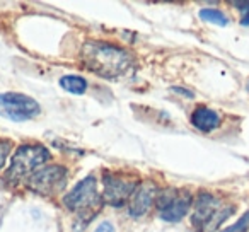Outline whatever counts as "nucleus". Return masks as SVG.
<instances>
[{"instance_id": "nucleus-18", "label": "nucleus", "mask_w": 249, "mask_h": 232, "mask_svg": "<svg viewBox=\"0 0 249 232\" xmlns=\"http://www.w3.org/2000/svg\"><path fill=\"white\" fill-rule=\"evenodd\" d=\"M248 90H249V80H248Z\"/></svg>"}, {"instance_id": "nucleus-14", "label": "nucleus", "mask_w": 249, "mask_h": 232, "mask_svg": "<svg viewBox=\"0 0 249 232\" xmlns=\"http://www.w3.org/2000/svg\"><path fill=\"white\" fill-rule=\"evenodd\" d=\"M11 150H12V143L9 142V140H0V169L4 167Z\"/></svg>"}, {"instance_id": "nucleus-12", "label": "nucleus", "mask_w": 249, "mask_h": 232, "mask_svg": "<svg viewBox=\"0 0 249 232\" xmlns=\"http://www.w3.org/2000/svg\"><path fill=\"white\" fill-rule=\"evenodd\" d=\"M200 18L203 19L205 22H212V24H217V26L229 24L227 16H225L222 11H218V9H201Z\"/></svg>"}, {"instance_id": "nucleus-6", "label": "nucleus", "mask_w": 249, "mask_h": 232, "mask_svg": "<svg viewBox=\"0 0 249 232\" xmlns=\"http://www.w3.org/2000/svg\"><path fill=\"white\" fill-rule=\"evenodd\" d=\"M191 201H193V198L186 190L167 188L164 191H159V195L156 198L159 217L166 222L183 220L184 215L190 212Z\"/></svg>"}, {"instance_id": "nucleus-11", "label": "nucleus", "mask_w": 249, "mask_h": 232, "mask_svg": "<svg viewBox=\"0 0 249 232\" xmlns=\"http://www.w3.org/2000/svg\"><path fill=\"white\" fill-rule=\"evenodd\" d=\"M60 87L70 94H84L87 90V80L80 75H63L60 79Z\"/></svg>"}, {"instance_id": "nucleus-1", "label": "nucleus", "mask_w": 249, "mask_h": 232, "mask_svg": "<svg viewBox=\"0 0 249 232\" xmlns=\"http://www.w3.org/2000/svg\"><path fill=\"white\" fill-rule=\"evenodd\" d=\"M80 56L87 70L107 80L126 75L135 63L133 55L128 50L107 41H97V39L84 43Z\"/></svg>"}, {"instance_id": "nucleus-4", "label": "nucleus", "mask_w": 249, "mask_h": 232, "mask_svg": "<svg viewBox=\"0 0 249 232\" xmlns=\"http://www.w3.org/2000/svg\"><path fill=\"white\" fill-rule=\"evenodd\" d=\"M48 159L50 152L46 147L38 145V143H24L12 156L11 167L7 169L5 178L12 183L24 179V178L31 176L35 171H38V167L43 166Z\"/></svg>"}, {"instance_id": "nucleus-9", "label": "nucleus", "mask_w": 249, "mask_h": 232, "mask_svg": "<svg viewBox=\"0 0 249 232\" xmlns=\"http://www.w3.org/2000/svg\"><path fill=\"white\" fill-rule=\"evenodd\" d=\"M159 195L157 184L152 181H143L137 184L135 191L128 200V212L132 217H143L147 212L156 203V198Z\"/></svg>"}, {"instance_id": "nucleus-15", "label": "nucleus", "mask_w": 249, "mask_h": 232, "mask_svg": "<svg viewBox=\"0 0 249 232\" xmlns=\"http://www.w3.org/2000/svg\"><path fill=\"white\" fill-rule=\"evenodd\" d=\"M234 5L241 12V24L249 26V2H235Z\"/></svg>"}, {"instance_id": "nucleus-3", "label": "nucleus", "mask_w": 249, "mask_h": 232, "mask_svg": "<svg viewBox=\"0 0 249 232\" xmlns=\"http://www.w3.org/2000/svg\"><path fill=\"white\" fill-rule=\"evenodd\" d=\"M232 214L234 207H224L222 200L217 196L201 191L195 200L193 225L200 232H215Z\"/></svg>"}, {"instance_id": "nucleus-17", "label": "nucleus", "mask_w": 249, "mask_h": 232, "mask_svg": "<svg viewBox=\"0 0 249 232\" xmlns=\"http://www.w3.org/2000/svg\"><path fill=\"white\" fill-rule=\"evenodd\" d=\"M174 90H176V92H179V94H183L186 89H179V87H174ZM186 96H188V97H193V94H191V92H186Z\"/></svg>"}, {"instance_id": "nucleus-7", "label": "nucleus", "mask_w": 249, "mask_h": 232, "mask_svg": "<svg viewBox=\"0 0 249 232\" xmlns=\"http://www.w3.org/2000/svg\"><path fill=\"white\" fill-rule=\"evenodd\" d=\"M67 184V169L58 164L46 166L43 169H38L29 176L28 186L35 193L43 196H53L58 191H62Z\"/></svg>"}, {"instance_id": "nucleus-13", "label": "nucleus", "mask_w": 249, "mask_h": 232, "mask_svg": "<svg viewBox=\"0 0 249 232\" xmlns=\"http://www.w3.org/2000/svg\"><path fill=\"white\" fill-rule=\"evenodd\" d=\"M248 231H249V210L246 212V214L242 215V217L239 218L234 225L224 229L222 232H248Z\"/></svg>"}, {"instance_id": "nucleus-5", "label": "nucleus", "mask_w": 249, "mask_h": 232, "mask_svg": "<svg viewBox=\"0 0 249 232\" xmlns=\"http://www.w3.org/2000/svg\"><path fill=\"white\" fill-rule=\"evenodd\" d=\"M41 113L38 101L21 92L0 94V116L12 122H28Z\"/></svg>"}, {"instance_id": "nucleus-16", "label": "nucleus", "mask_w": 249, "mask_h": 232, "mask_svg": "<svg viewBox=\"0 0 249 232\" xmlns=\"http://www.w3.org/2000/svg\"><path fill=\"white\" fill-rule=\"evenodd\" d=\"M94 232H114V227L109 224V222H103V224H101Z\"/></svg>"}, {"instance_id": "nucleus-8", "label": "nucleus", "mask_w": 249, "mask_h": 232, "mask_svg": "<svg viewBox=\"0 0 249 232\" xmlns=\"http://www.w3.org/2000/svg\"><path fill=\"white\" fill-rule=\"evenodd\" d=\"M137 188V181L121 174L106 173L103 178V201L113 207H123Z\"/></svg>"}, {"instance_id": "nucleus-10", "label": "nucleus", "mask_w": 249, "mask_h": 232, "mask_svg": "<svg viewBox=\"0 0 249 232\" xmlns=\"http://www.w3.org/2000/svg\"><path fill=\"white\" fill-rule=\"evenodd\" d=\"M191 125L203 133L213 132L220 125V116L207 106H200L191 113Z\"/></svg>"}, {"instance_id": "nucleus-2", "label": "nucleus", "mask_w": 249, "mask_h": 232, "mask_svg": "<svg viewBox=\"0 0 249 232\" xmlns=\"http://www.w3.org/2000/svg\"><path fill=\"white\" fill-rule=\"evenodd\" d=\"M63 205L70 212H75L84 220H90L96 217L99 208L103 207V196L97 191L96 178L90 176L80 179L69 193L63 196Z\"/></svg>"}]
</instances>
